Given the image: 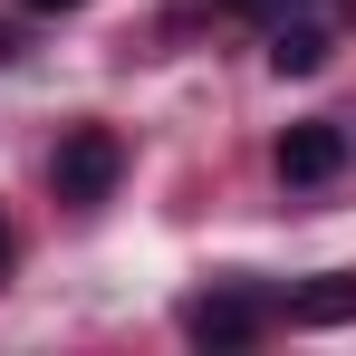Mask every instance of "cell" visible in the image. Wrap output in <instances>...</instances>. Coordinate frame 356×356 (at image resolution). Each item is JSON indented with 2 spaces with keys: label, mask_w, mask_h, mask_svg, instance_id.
I'll list each match as a JSON object with an SVG mask.
<instances>
[{
  "label": "cell",
  "mask_w": 356,
  "mask_h": 356,
  "mask_svg": "<svg viewBox=\"0 0 356 356\" xmlns=\"http://www.w3.org/2000/svg\"><path fill=\"white\" fill-rule=\"evenodd\" d=\"M270 318H280V298H260V289H202V298H183V337H193L202 356L260 347V337H270Z\"/></svg>",
  "instance_id": "cell-2"
},
{
  "label": "cell",
  "mask_w": 356,
  "mask_h": 356,
  "mask_svg": "<svg viewBox=\"0 0 356 356\" xmlns=\"http://www.w3.org/2000/svg\"><path fill=\"white\" fill-rule=\"evenodd\" d=\"M19 10H39V19H58V10H87V0H19Z\"/></svg>",
  "instance_id": "cell-8"
},
{
  "label": "cell",
  "mask_w": 356,
  "mask_h": 356,
  "mask_svg": "<svg viewBox=\"0 0 356 356\" xmlns=\"http://www.w3.org/2000/svg\"><path fill=\"white\" fill-rule=\"evenodd\" d=\"M10 58H19V29H10V19H0V67H10Z\"/></svg>",
  "instance_id": "cell-9"
},
{
  "label": "cell",
  "mask_w": 356,
  "mask_h": 356,
  "mask_svg": "<svg viewBox=\"0 0 356 356\" xmlns=\"http://www.w3.org/2000/svg\"><path fill=\"white\" fill-rule=\"evenodd\" d=\"M289 10H308V0H212V19H260V29L289 19Z\"/></svg>",
  "instance_id": "cell-6"
},
{
  "label": "cell",
  "mask_w": 356,
  "mask_h": 356,
  "mask_svg": "<svg viewBox=\"0 0 356 356\" xmlns=\"http://www.w3.org/2000/svg\"><path fill=\"white\" fill-rule=\"evenodd\" d=\"M270 164H280V183H289V193H318V183H337V174H347V125H337V116L289 125Z\"/></svg>",
  "instance_id": "cell-3"
},
{
  "label": "cell",
  "mask_w": 356,
  "mask_h": 356,
  "mask_svg": "<svg viewBox=\"0 0 356 356\" xmlns=\"http://www.w3.org/2000/svg\"><path fill=\"white\" fill-rule=\"evenodd\" d=\"M19 270V232H10V212H0V280Z\"/></svg>",
  "instance_id": "cell-7"
},
{
  "label": "cell",
  "mask_w": 356,
  "mask_h": 356,
  "mask_svg": "<svg viewBox=\"0 0 356 356\" xmlns=\"http://www.w3.org/2000/svg\"><path fill=\"white\" fill-rule=\"evenodd\" d=\"M116 174H125L116 125H67V135H58V154H49V193H58L67 212H97V202L116 193Z\"/></svg>",
  "instance_id": "cell-1"
},
{
  "label": "cell",
  "mask_w": 356,
  "mask_h": 356,
  "mask_svg": "<svg viewBox=\"0 0 356 356\" xmlns=\"http://www.w3.org/2000/svg\"><path fill=\"white\" fill-rule=\"evenodd\" d=\"M270 67H280V77H318V67H327V29H318V19H270Z\"/></svg>",
  "instance_id": "cell-5"
},
{
  "label": "cell",
  "mask_w": 356,
  "mask_h": 356,
  "mask_svg": "<svg viewBox=\"0 0 356 356\" xmlns=\"http://www.w3.org/2000/svg\"><path fill=\"white\" fill-rule=\"evenodd\" d=\"M347 318H356V270H327V280L289 289V327H347Z\"/></svg>",
  "instance_id": "cell-4"
}]
</instances>
